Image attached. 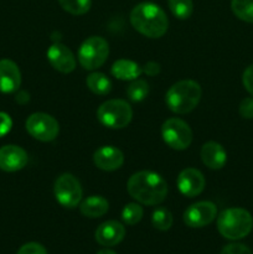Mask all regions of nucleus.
<instances>
[{"mask_svg":"<svg viewBox=\"0 0 253 254\" xmlns=\"http://www.w3.org/2000/svg\"><path fill=\"white\" fill-rule=\"evenodd\" d=\"M128 192L143 205L154 206L163 202L168 195V184L154 171H139L129 178Z\"/></svg>","mask_w":253,"mask_h":254,"instance_id":"f257e3e1","label":"nucleus"},{"mask_svg":"<svg viewBox=\"0 0 253 254\" xmlns=\"http://www.w3.org/2000/svg\"><path fill=\"white\" fill-rule=\"evenodd\" d=\"M130 24L144 36L159 39L168 31L169 20L159 5L145 1L133 7L130 12Z\"/></svg>","mask_w":253,"mask_h":254,"instance_id":"f03ea898","label":"nucleus"},{"mask_svg":"<svg viewBox=\"0 0 253 254\" xmlns=\"http://www.w3.org/2000/svg\"><path fill=\"white\" fill-rule=\"evenodd\" d=\"M201 94L202 91L197 82L192 79L179 81L166 92V106L176 114L190 113L200 102Z\"/></svg>","mask_w":253,"mask_h":254,"instance_id":"7ed1b4c3","label":"nucleus"},{"mask_svg":"<svg viewBox=\"0 0 253 254\" xmlns=\"http://www.w3.org/2000/svg\"><path fill=\"white\" fill-rule=\"evenodd\" d=\"M217 228L222 237L237 241L250 235L253 228V218L245 208H227L218 216Z\"/></svg>","mask_w":253,"mask_h":254,"instance_id":"20e7f679","label":"nucleus"},{"mask_svg":"<svg viewBox=\"0 0 253 254\" xmlns=\"http://www.w3.org/2000/svg\"><path fill=\"white\" fill-rule=\"evenodd\" d=\"M97 118L107 128L122 129L130 123L133 111L123 99H111L101 104L97 111Z\"/></svg>","mask_w":253,"mask_h":254,"instance_id":"39448f33","label":"nucleus"},{"mask_svg":"<svg viewBox=\"0 0 253 254\" xmlns=\"http://www.w3.org/2000/svg\"><path fill=\"white\" fill-rule=\"evenodd\" d=\"M109 45L101 36H91L82 42L78 50V61L84 69H97L107 61Z\"/></svg>","mask_w":253,"mask_h":254,"instance_id":"423d86ee","label":"nucleus"},{"mask_svg":"<svg viewBox=\"0 0 253 254\" xmlns=\"http://www.w3.org/2000/svg\"><path fill=\"white\" fill-rule=\"evenodd\" d=\"M163 140L175 150H185L192 141V130L186 122L179 118H170L161 127Z\"/></svg>","mask_w":253,"mask_h":254,"instance_id":"0eeeda50","label":"nucleus"},{"mask_svg":"<svg viewBox=\"0 0 253 254\" xmlns=\"http://www.w3.org/2000/svg\"><path fill=\"white\" fill-rule=\"evenodd\" d=\"M55 197L66 208H74L82 200V188L79 181L71 174H62L55 181Z\"/></svg>","mask_w":253,"mask_h":254,"instance_id":"6e6552de","label":"nucleus"},{"mask_svg":"<svg viewBox=\"0 0 253 254\" xmlns=\"http://www.w3.org/2000/svg\"><path fill=\"white\" fill-rule=\"evenodd\" d=\"M26 130L40 141H51L59 135V122L46 113H34L27 118Z\"/></svg>","mask_w":253,"mask_h":254,"instance_id":"1a4fd4ad","label":"nucleus"},{"mask_svg":"<svg viewBox=\"0 0 253 254\" xmlns=\"http://www.w3.org/2000/svg\"><path fill=\"white\" fill-rule=\"evenodd\" d=\"M217 216V207L210 201H200L189 206L184 212V222L192 228H201L210 225Z\"/></svg>","mask_w":253,"mask_h":254,"instance_id":"9d476101","label":"nucleus"},{"mask_svg":"<svg viewBox=\"0 0 253 254\" xmlns=\"http://www.w3.org/2000/svg\"><path fill=\"white\" fill-rule=\"evenodd\" d=\"M206 185L202 173L197 169H184L178 176V189L184 196L195 197L203 191Z\"/></svg>","mask_w":253,"mask_h":254,"instance_id":"9b49d317","label":"nucleus"},{"mask_svg":"<svg viewBox=\"0 0 253 254\" xmlns=\"http://www.w3.org/2000/svg\"><path fill=\"white\" fill-rule=\"evenodd\" d=\"M47 60L55 69L61 73H69L76 68V59L71 50L62 44H54L47 50Z\"/></svg>","mask_w":253,"mask_h":254,"instance_id":"f8f14e48","label":"nucleus"},{"mask_svg":"<svg viewBox=\"0 0 253 254\" xmlns=\"http://www.w3.org/2000/svg\"><path fill=\"white\" fill-rule=\"evenodd\" d=\"M27 154L17 145H5L0 148V169L7 173H14L25 168Z\"/></svg>","mask_w":253,"mask_h":254,"instance_id":"ddd939ff","label":"nucleus"},{"mask_svg":"<svg viewBox=\"0 0 253 254\" xmlns=\"http://www.w3.org/2000/svg\"><path fill=\"white\" fill-rule=\"evenodd\" d=\"M93 163L101 170L114 171L123 165L124 155L116 146L106 145L94 151Z\"/></svg>","mask_w":253,"mask_h":254,"instance_id":"4468645a","label":"nucleus"},{"mask_svg":"<svg viewBox=\"0 0 253 254\" xmlns=\"http://www.w3.org/2000/svg\"><path fill=\"white\" fill-rule=\"evenodd\" d=\"M126 237V228L118 221H107L98 226L96 241L104 247H114Z\"/></svg>","mask_w":253,"mask_h":254,"instance_id":"2eb2a0df","label":"nucleus"},{"mask_svg":"<svg viewBox=\"0 0 253 254\" xmlns=\"http://www.w3.org/2000/svg\"><path fill=\"white\" fill-rule=\"evenodd\" d=\"M21 84V73L11 60H1L0 61V92L2 93H12L17 91Z\"/></svg>","mask_w":253,"mask_h":254,"instance_id":"dca6fc26","label":"nucleus"},{"mask_svg":"<svg viewBox=\"0 0 253 254\" xmlns=\"http://www.w3.org/2000/svg\"><path fill=\"white\" fill-rule=\"evenodd\" d=\"M201 160L212 170H220L227 161V153L220 143L207 141L201 148Z\"/></svg>","mask_w":253,"mask_h":254,"instance_id":"f3484780","label":"nucleus"},{"mask_svg":"<svg viewBox=\"0 0 253 254\" xmlns=\"http://www.w3.org/2000/svg\"><path fill=\"white\" fill-rule=\"evenodd\" d=\"M109 208V203L103 196L93 195L84 198L79 205L81 213L89 218H98L106 215Z\"/></svg>","mask_w":253,"mask_h":254,"instance_id":"a211bd4d","label":"nucleus"},{"mask_svg":"<svg viewBox=\"0 0 253 254\" xmlns=\"http://www.w3.org/2000/svg\"><path fill=\"white\" fill-rule=\"evenodd\" d=\"M111 71L117 79H122V81H134L143 73L141 67L136 62L124 59L114 62Z\"/></svg>","mask_w":253,"mask_h":254,"instance_id":"6ab92c4d","label":"nucleus"},{"mask_svg":"<svg viewBox=\"0 0 253 254\" xmlns=\"http://www.w3.org/2000/svg\"><path fill=\"white\" fill-rule=\"evenodd\" d=\"M86 83L89 91L98 96H106L112 91L111 79L101 72H94L89 74L86 79Z\"/></svg>","mask_w":253,"mask_h":254,"instance_id":"aec40b11","label":"nucleus"},{"mask_svg":"<svg viewBox=\"0 0 253 254\" xmlns=\"http://www.w3.org/2000/svg\"><path fill=\"white\" fill-rule=\"evenodd\" d=\"M231 9L238 19L253 24V0H232Z\"/></svg>","mask_w":253,"mask_h":254,"instance_id":"412c9836","label":"nucleus"},{"mask_svg":"<svg viewBox=\"0 0 253 254\" xmlns=\"http://www.w3.org/2000/svg\"><path fill=\"white\" fill-rule=\"evenodd\" d=\"M169 9L180 20L189 19L193 11L192 0H168Z\"/></svg>","mask_w":253,"mask_h":254,"instance_id":"4be33fe9","label":"nucleus"},{"mask_svg":"<svg viewBox=\"0 0 253 254\" xmlns=\"http://www.w3.org/2000/svg\"><path fill=\"white\" fill-rule=\"evenodd\" d=\"M149 93V84L144 79H134L126 88V96L131 102H141Z\"/></svg>","mask_w":253,"mask_h":254,"instance_id":"5701e85b","label":"nucleus"},{"mask_svg":"<svg viewBox=\"0 0 253 254\" xmlns=\"http://www.w3.org/2000/svg\"><path fill=\"white\" fill-rule=\"evenodd\" d=\"M151 223L159 231H168L173 226V215L166 208H156L151 216Z\"/></svg>","mask_w":253,"mask_h":254,"instance_id":"b1692460","label":"nucleus"},{"mask_svg":"<svg viewBox=\"0 0 253 254\" xmlns=\"http://www.w3.org/2000/svg\"><path fill=\"white\" fill-rule=\"evenodd\" d=\"M64 11L72 15H83L91 9L92 0H59Z\"/></svg>","mask_w":253,"mask_h":254,"instance_id":"393cba45","label":"nucleus"},{"mask_svg":"<svg viewBox=\"0 0 253 254\" xmlns=\"http://www.w3.org/2000/svg\"><path fill=\"white\" fill-rule=\"evenodd\" d=\"M143 218V208L138 203H128L122 211V220L129 226L136 225Z\"/></svg>","mask_w":253,"mask_h":254,"instance_id":"a878e982","label":"nucleus"},{"mask_svg":"<svg viewBox=\"0 0 253 254\" xmlns=\"http://www.w3.org/2000/svg\"><path fill=\"white\" fill-rule=\"evenodd\" d=\"M16 254H47V251L40 243L30 242L22 246Z\"/></svg>","mask_w":253,"mask_h":254,"instance_id":"bb28decb","label":"nucleus"},{"mask_svg":"<svg viewBox=\"0 0 253 254\" xmlns=\"http://www.w3.org/2000/svg\"><path fill=\"white\" fill-rule=\"evenodd\" d=\"M221 254H252L250 248L241 243H231L223 247Z\"/></svg>","mask_w":253,"mask_h":254,"instance_id":"cd10ccee","label":"nucleus"},{"mask_svg":"<svg viewBox=\"0 0 253 254\" xmlns=\"http://www.w3.org/2000/svg\"><path fill=\"white\" fill-rule=\"evenodd\" d=\"M240 114L245 119H253V97H247L241 102Z\"/></svg>","mask_w":253,"mask_h":254,"instance_id":"c85d7f7f","label":"nucleus"},{"mask_svg":"<svg viewBox=\"0 0 253 254\" xmlns=\"http://www.w3.org/2000/svg\"><path fill=\"white\" fill-rule=\"evenodd\" d=\"M242 82L246 91L253 97V64H251V66H248L245 69L242 76Z\"/></svg>","mask_w":253,"mask_h":254,"instance_id":"c756f323","label":"nucleus"},{"mask_svg":"<svg viewBox=\"0 0 253 254\" xmlns=\"http://www.w3.org/2000/svg\"><path fill=\"white\" fill-rule=\"evenodd\" d=\"M11 127L12 121L9 117V114L4 113V112H0V138L4 136L5 134L9 133Z\"/></svg>","mask_w":253,"mask_h":254,"instance_id":"7c9ffc66","label":"nucleus"},{"mask_svg":"<svg viewBox=\"0 0 253 254\" xmlns=\"http://www.w3.org/2000/svg\"><path fill=\"white\" fill-rule=\"evenodd\" d=\"M141 71L145 74H148V76H156V74L160 72V64H156V62L154 61H149L146 62L145 66L141 67Z\"/></svg>","mask_w":253,"mask_h":254,"instance_id":"2f4dec72","label":"nucleus"},{"mask_svg":"<svg viewBox=\"0 0 253 254\" xmlns=\"http://www.w3.org/2000/svg\"><path fill=\"white\" fill-rule=\"evenodd\" d=\"M97 254H117V253L113 252V251H111V250H102V251H99Z\"/></svg>","mask_w":253,"mask_h":254,"instance_id":"473e14b6","label":"nucleus"}]
</instances>
